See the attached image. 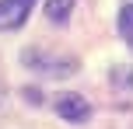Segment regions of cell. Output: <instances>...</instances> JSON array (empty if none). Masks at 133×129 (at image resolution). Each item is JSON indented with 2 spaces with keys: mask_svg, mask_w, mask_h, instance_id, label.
Segmentation results:
<instances>
[{
  "mask_svg": "<svg viewBox=\"0 0 133 129\" xmlns=\"http://www.w3.org/2000/svg\"><path fill=\"white\" fill-rule=\"evenodd\" d=\"M35 0H0V32H14L25 25V18L32 14Z\"/></svg>",
  "mask_w": 133,
  "mask_h": 129,
  "instance_id": "cell-1",
  "label": "cell"
},
{
  "mask_svg": "<svg viewBox=\"0 0 133 129\" xmlns=\"http://www.w3.org/2000/svg\"><path fill=\"white\" fill-rule=\"evenodd\" d=\"M25 98H28V101H42V94H39L35 87H25Z\"/></svg>",
  "mask_w": 133,
  "mask_h": 129,
  "instance_id": "cell-5",
  "label": "cell"
},
{
  "mask_svg": "<svg viewBox=\"0 0 133 129\" xmlns=\"http://www.w3.org/2000/svg\"><path fill=\"white\" fill-rule=\"evenodd\" d=\"M119 32H123V39H126V45H133V4H126L119 11Z\"/></svg>",
  "mask_w": 133,
  "mask_h": 129,
  "instance_id": "cell-4",
  "label": "cell"
},
{
  "mask_svg": "<svg viewBox=\"0 0 133 129\" xmlns=\"http://www.w3.org/2000/svg\"><path fill=\"white\" fill-rule=\"evenodd\" d=\"M70 7H74V0H49L46 4V18L49 21H66L70 18Z\"/></svg>",
  "mask_w": 133,
  "mask_h": 129,
  "instance_id": "cell-3",
  "label": "cell"
},
{
  "mask_svg": "<svg viewBox=\"0 0 133 129\" xmlns=\"http://www.w3.org/2000/svg\"><path fill=\"white\" fill-rule=\"evenodd\" d=\"M56 115L66 119V122H88V119H91V105H88L81 94L70 91V94H63L60 101H56Z\"/></svg>",
  "mask_w": 133,
  "mask_h": 129,
  "instance_id": "cell-2",
  "label": "cell"
}]
</instances>
